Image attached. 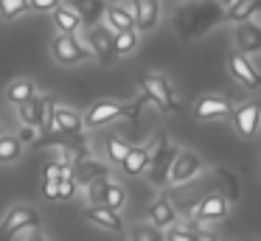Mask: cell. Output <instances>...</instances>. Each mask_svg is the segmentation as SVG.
I'll return each instance as SVG.
<instances>
[{"label":"cell","mask_w":261,"mask_h":241,"mask_svg":"<svg viewBox=\"0 0 261 241\" xmlns=\"http://www.w3.org/2000/svg\"><path fill=\"white\" fill-rule=\"evenodd\" d=\"M222 22V9L214 0H197V3H188L177 11L174 17V31L180 39H199L208 31H214Z\"/></svg>","instance_id":"1"},{"label":"cell","mask_w":261,"mask_h":241,"mask_svg":"<svg viewBox=\"0 0 261 241\" xmlns=\"http://www.w3.org/2000/svg\"><path fill=\"white\" fill-rule=\"evenodd\" d=\"M42 224V216L31 205H14L0 222V241H14L25 230H37Z\"/></svg>","instance_id":"2"},{"label":"cell","mask_w":261,"mask_h":241,"mask_svg":"<svg viewBox=\"0 0 261 241\" xmlns=\"http://www.w3.org/2000/svg\"><path fill=\"white\" fill-rule=\"evenodd\" d=\"M141 90L158 110H163V112H177L180 110L174 87H171V82L166 76H160V73H146V76L141 78Z\"/></svg>","instance_id":"3"},{"label":"cell","mask_w":261,"mask_h":241,"mask_svg":"<svg viewBox=\"0 0 261 241\" xmlns=\"http://www.w3.org/2000/svg\"><path fill=\"white\" fill-rule=\"evenodd\" d=\"M51 56H54L57 65L73 67V65H79V62H85L90 53H87L85 42H82L79 37H73V34H57V37L51 39Z\"/></svg>","instance_id":"4"},{"label":"cell","mask_w":261,"mask_h":241,"mask_svg":"<svg viewBox=\"0 0 261 241\" xmlns=\"http://www.w3.org/2000/svg\"><path fill=\"white\" fill-rule=\"evenodd\" d=\"M129 106L121 104V101H113V98H104V101H96L90 104V110L82 115V126L85 129H98V126H107V123L118 121L121 115H126Z\"/></svg>","instance_id":"5"},{"label":"cell","mask_w":261,"mask_h":241,"mask_svg":"<svg viewBox=\"0 0 261 241\" xmlns=\"http://www.w3.org/2000/svg\"><path fill=\"white\" fill-rule=\"evenodd\" d=\"M233 45H236L239 53L255 62V56L261 53V25L255 22V17L233 25Z\"/></svg>","instance_id":"6"},{"label":"cell","mask_w":261,"mask_h":241,"mask_svg":"<svg viewBox=\"0 0 261 241\" xmlns=\"http://www.w3.org/2000/svg\"><path fill=\"white\" fill-rule=\"evenodd\" d=\"M177 151H180V149H177L174 143H169V140H166V143L160 146L152 157H149L146 174H149V182H152V185H158V188L169 185V171H171V163H174Z\"/></svg>","instance_id":"7"},{"label":"cell","mask_w":261,"mask_h":241,"mask_svg":"<svg viewBox=\"0 0 261 241\" xmlns=\"http://www.w3.org/2000/svg\"><path fill=\"white\" fill-rule=\"evenodd\" d=\"M113 28H107L104 22L98 25H90L85 28V48L90 56H96L98 62H113Z\"/></svg>","instance_id":"8"},{"label":"cell","mask_w":261,"mask_h":241,"mask_svg":"<svg viewBox=\"0 0 261 241\" xmlns=\"http://www.w3.org/2000/svg\"><path fill=\"white\" fill-rule=\"evenodd\" d=\"M227 210H230L227 196L222 194V191H208V194L197 202V207H194V219H197V222H205V224L222 222V219L227 216Z\"/></svg>","instance_id":"9"},{"label":"cell","mask_w":261,"mask_h":241,"mask_svg":"<svg viewBox=\"0 0 261 241\" xmlns=\"http://www.w3.org/2000/svg\"><path fill=\"white\" fill-rule=\"evenodd\" d=\"M132 11V20H135V31L138 34H146V31H154L160 22V0H126Z\"/></svg>","instance_id":"10"},{"label":"cell","mask_w":261,"mask_h":241,"mask_svg":"<svg viewBox=\"0 0 261 241\" xmlns=\"http://www.w3.org/2000/svg\"><path fill=\"white\" fill-rule=\"evenodd\" d=\"M45 129L51 132H62V135H79L82 129V115L76 110H68V106H57L51 104L48 110V121H45Z\"/></svg>","instance_id":"11"},{"label":"cell","mask_w":261,"mask_h":241,"mask_svg":"<svg viewBox=\"0 0 261 241\" xmlns=\"http://www.w3.org/2000/svg\"><path fill=\"white\" fill-rule=\"evenodd\" d=\"M54 101L45 98V95H31L25 98L23 104H17V115L25 126H34V129H45V121H48V110H51Z\"/></svg>","instance_id":"12"},{"label":"cell","mask_w":261,"mask_h":241,"mask_svg":"<svg viewBox=\"0 0 261 241\" xmlns=\"http://www.w3.org/2000/svg\"><path fill=\"white\" fill-rule=\"evenodd\" d=\"M199 171H202V157L194 154V151H177L174 163H171V171H169V182L182 185L188 179H194Z\"/></svg>","instance_id":"13"},{"label":"cell","mask_w":261,"mask_h":241,"mask_svg":"<svg viewBox=\"0 0 261 241\" xmlns=\"http://www.w3.org/2000/svg\"><path fill=\"white\" fill-rule=\"evenodd\" d=\"M227 70H230V76L236 78L242 87L247 90H258V70H255V62L247 59L244 53H239V50H233L230 56H227Z\"/></svg>","instance_id":"14"},{"label":"cell","mask_w":261,"mask_h":241,"mask_svg":"<svg viewBox=\"0 0 261 241\" xmlns=\"http://www.w3.org/2000/svg\"><path fill=\"white\" fill-rule=\"evenodd\" d=\"M65 6L79 14L82 20V28H90V25H98L104 22V11H107V0H62Z\"/></svg>","instance_id":"15"},{"label":"cell","mask_w":261,"mask_h":241,"mask_svg":"<svg viewBox=\"0 0 261 241\" xmlns=\"http://www.w3.org/2000/svg\"><path fill=\"white\" fill-rule=\"evenodd\" d=\"M233 112V104L225 95H202L194 106V115L199 121H216V118H227Z\"/></svg>","instance_id":"16"},{"label":"cell","mask_w":261,"mask_h":241,"mask_svg":"<svg viewBox=\"0 0 261 241\" xmlns=\"http://www.w3.org/2000/svg\"><path fill=\"white\" fill-rule=\"evenodd\" d=\"M70 177H73L76 185L85 188V185H90L93 179H98V177H110V168L98 160H90V157H79V160L70 166Z\"/></svg>","instance_id":"17"},{"label":"cell","mask_w":261,"mask_h":241,"mask_svg":"<svg viewBox=\"0 0 261 241\" xmlns=\"http://www.w3.org/2000/svg\"><path fill=\"white\" fill-rule=\"evenodd\" d=\"M230 118H233V129H236L242 138H253L255 135V129H258V104H242L239 110H233L230 112Z\"/></svg>","instance_id":"18"},{"label":"cell","mask_w":261,"mask_h":241,"mask_svg":"<svg viewBox=\"0 0 261 241\" xmlns=\"http://www.w3.org/2000/svg\"><path fill=\"white\" fill-rule=\"evenodd\" d=\"M104 25L113 28V31H129V28H135V20H132V11H129V6H126V0L107 3V11H104Z\"/></svg>","instance_id":"19"},{"label":"cell","mask_w":261,"mask_h":241,"mask_svg":"<svg viewBox=\"0 0 261 241\" xmlns=\"http://www.w3.org/2000/svg\"><path fill=\"white\" fill-rule=\"evenodd\" d=\"M48 14H51V20H54V28H57V34H73V37H79V31H85V28H82L79 14H76L70 6L59 3L57 9L48 11Z\"/></svg>","instance_id":"20"},{"label":"cell","mask_w":261,"mask_h":241,"mask_svg":"<svg viewBox=\"0 0 261 241\" xmlns=\"http://www.w3.org/2000/svg\"><path fill=\"white\" fill-rule=\"evenodd\" d=\"M85 219L96 227H104V230H113V233H121L124 230V222H121L118 210H110L104 205H90L85 210Z\"/></svg>","instance_id":"21"},{"label":"cell","mask_w":261,"mask_h":241,"mask_svg":"<svg viewBox=\"0 0 261 241\" xmlns=\"http://www.w3.org/2000/svg\"><path fill=\"white\" fill-rule=\"evenodd\" d=\"M258 3H261V0H230V3L222 9V20L230 22V25L250 20V17L258 14Z\"/></svg>","instance_id":"22"},{"label":"cell","mask_w":261,"mask_h":241,"mask_svg":"<svg viewBox=\"0 0 261 241\" xmlns=\"http://www.w3.org/2000/svg\"><path fill=\"white\" fill-rule=\"evenodd\" d=\"M149 222H152L154 227H160V230L171 227V224L177 222V207L171 205V199H166V196L154 199L152 205H149Z\"/></svg>","instance_id":"23"},{"label":"cell","mask_w":261,"mask_h":241,"mask_svg":"<svg viewBox=\"0 0 261 241\" xmlns=\"http://www.w3.org/2000/svg\"><path fill=\"white\" fill-rule=\"evenodd\" d=\"M146 163H149L146 149H143V146H129V151H126L121 168H124V174H129V177H138V174L146 171Z\"/></svg>","instance_id":"24"},{"label":"cell","mask_w":261,"mask_h":241,"mask_svg":"<svg viewBox=\"0 0 261 241\" xmlns=\"http://www.w3.org/2000/svg\"><path fill=\"white\" fill-rule=\"evenodd\" d=\"M138 42H141V34L135 28H129V31H115L113 34V56L115 59L118 56H129L138 48Z\"/></svg>","instance_id":"25"},{"label":"cell","mask_w":261,"mask_h":241,"mask_svg":"<svg viewBox=\"0 0 261 241\" xmlns=\"http://www.w3.org/2000/svg\"><path fill=\"white\" fill-rule=\"evenodd\" d=\"M31 95H37V87H34L31 78H14V82L6 87V101L9 104H23V101L31 98Z\"/></svg>","instance_id":"26"},{"label":"cell","mask_w":261,"mask_h":241,"mask_svg":"<svg viewBox=\"0 0 261 241\" xmlns=\"http://www.w3.org/2000/svg\"><path fill=\"white\" fill-rule=\"evenodd\" d=\"M23 154V143L17 135H0V163H14Z\"/></svg>","instance_id":"27"},{"label":"cell","mask_w":261,"mask_h":241,"mask_svg":"<svg viewBox=\"0 0 261 241\" xmlns=\"http://www.w3.org/2000/svg\"><path fill=\"white\" fill-rule=\"evenodd\" d=\"M124 202H126V191L121 188L118 182H113V179H110L107 188H104V194H101V205L110 207V210H121V207H124Z\"/></svg>","instance_id":"28"},{"label":"cell","mask_w":261,"mask_h":241,"mask_svg":"<svg viewBox=\"0 0 261 241\" xmlns=\"http://www.w3.org/2000/svg\"><path fill=\"white\" fill-rule=\"evenodd\" d=\"M23 14H29V0H0V20H20Z\"/></svg>","instance_id":"29"},{"label":"cell","mask_w":261,"mask_h":241,"mask_svg":"<svg viewBox=\"0 0 261 241\" xmlns=\"http://www.w3.org/2000/svg\"><path fill=\"white\" fill-rule=\"evenodd\" d=\"M129 241H163V230L154 227L152 222L146 224H135L129 233Z\"/></svg>","instance_id":"30"},{"label":"cell","mask_w":261,"mask_h":241,"mask_svg":"<svg viewBox=\"0 0 261 241\" xmlns=\"http://www.w3.org/2000/svg\"><path fill=\"white\" fill-rule=\"evenodd\" d=\"M126 151H129V143H126V140H121V138H110L107 140V160L110 163L121 166L124 157H126Z\"/></svg>","instance_id":"31"},{"label":"cell","mask_w":261,"mask_h":241,"mask_svg":"<svg viewBox=\"0 0 261 241\" xmlns=\"http://www.w3.org/2000/svg\"><path fill=\"white\" fill-rule=\"evenodd\" d=\"M76 191H79V185L73 182V177H62V179H57V199L68 202V199H73V196H76Z\"/></svg>","instance_id":"32"},{"label":"cell","mask_w":261,"mask_h":241,"mask_svg":"<svg viewBox=\"0 0 261 241\" xmlns=\"http://www.w3.org/2000/svg\"><path fill=\"white\" fill-rule=\"evenodd\" d=\"M107 182H110V177H98V179H93L90 185H85L90 205H101V194H104V188H107Z\"/></svg>","instance_id":"33"},{"label":"cell","mask_w":261,"mask_h":241,"mask_svg":"<svg viewBox=\"0 0 261 241\" xmlns=\"http://www.w3.org/2000/svg\"><path fill=\"white\" fill-rule=\"evenodd\" d=\"M163 241H194V227H177V224H171V227H166Z\"/></svg>","instance_id":"34"},{"label":"cell","mask_w":261,"mask_h":241,"mask_svg":"<svg viewBox=\"0 0 261 241\" xmlns=\"http://www.w3.org/2000/svg\"><path fill=\"white\" fill-rule=\"evenodd\" d=\"M62 0H29V11H54Z\"/></svg>","instance_id":"35"},{"label":"cell","mask_w":261,"mask_h":241,"mask_svg":"<svg viewBox=\"0 0 261 241\" xmlns=\"http://www.w3.org/2000/svg\"><path fill=\"white\" fill-rule=\"evenodd\" d=\"M42 196L45 199H57V179H42Z\"/></svg>","instance_id":"36"},{"label":"cell","mask_w":261,"mask_h":241,"mask_svg":"<svg viewBox=\"0 0 261 241\" xmlns=\"http://www.w3.org/2000/svg\"><path fill=\"white\" fill-rule=\"evenodd\" d=\"M17 138H20V143H25V140H37V129L34 126H25V123H23V129H20Z\"/></svg>","instance_id":"37"},{"label":"cell","mask_w":261,"mask_h":241,"mask_svg":"<svg viewBox=\"0 0 261 241\" xmlns=\"http://www.w3.org/2000/svg\"><path fill=\"white\" fill-rule=\"evenodd\" d=\"M194 241H216V235L211 230H197L194 227Z\"/></svg>","instance_id":"38"},{"label":"cell","mask_w":261,"mask_h":241,"mask_svg":"<svg viewBox=\"0 0 261 241\" xmlns=\"http://www.w3.org/2000/svg\"><path fill=\"white\" fill-rule=\"evenodd\" d=\"M29 241H48V238H45V235H40V233H37V235H31Z\"/></svg>","instance_id":"39"},{"label":"cell","mask_w":261,"mask_h":241,"mask_svg":"<svg viewBox=\"0 0 261 241\" xmlns=\"http://www.w3.org/2000/svg\"><path fill=\"white\" fill-rule=\"evenodd\" d=\"M214 3H216V6H219V9H225V6H227V3H230V0H214Z\"/></svg>","instance_id":"40"},{"label":"cell","mask_w":261,"mask_h":241,"mask_svg":"<svg viewBox=\"0 0 261 241\" xmlns=\"http://www.w3.org/2000/svg\"><path fill=\"white\" fill-rule=\"evenodd\" d=\"M107 3H118V0H107Z\"/></svg>","instance_id":"41"}]
</instances>
